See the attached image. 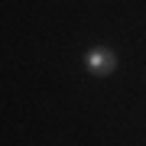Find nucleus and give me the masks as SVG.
<instances>
[{
  "label": "nucleus",
  "instance_id": "1",
  "mask_svg": "<svg viewBox=\"0 0 146 146\" xmlns=\"http://www.w3.org/2000/svg\"><path fill=\"white\" fill-rule=\"evenodd\" d=\"M117 65H120V58L114 49H107V46H94L84 52V68L94 75V78H110V75L117 72Z\"/></svg>",
  "mask_w": 146,
  "mask_h": 146
}]
</instances>
